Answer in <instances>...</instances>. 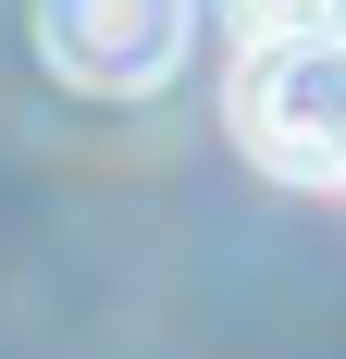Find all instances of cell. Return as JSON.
<instances>
[{"label": "cell", "mask_w": 346, "mask_h": 359, "mask_svg": "<svg viewBox=\"0 0 346 359\" xmlns=\"http://www.w3.org/2000/svg\"><path fill=\"white\" fill-rule=\"evenodd\" d=\"M235 149L284 186H346V25H297V37L247 50Z\"/></svg>", "instance_id": "1"}, {"label": "cell", "mask_w": 346, "mask_h": 359, "mask_svg": "<svg viewBox=\"0 0 346 359\" xmlns=\"http://www.w3.org/2000/svg\"><path fill=\"white\" fill-rule=\"evenodd\" d=\"M235 13V37L260 50V37H297V25H346V0H223Z\"/></svg>", "instance_id": "3"}, {"label": "cell", "mask_w": 346, "mask_h": 359, "mask_svg": "<svg viewBox=\"0 0 346 359\" xmlns=\"http://www.w3.org/2000/svg\"><path fill=\"white\" fill-rule=\"evenodd\" d=\"M186 25H198L186 0H37V50L87 100H148L186 62Z\"/></svg>", "instance_id": "2"}]
</instances>
